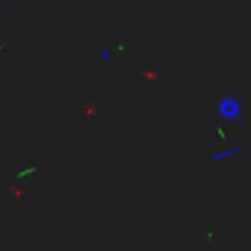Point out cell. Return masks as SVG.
<instances>
[{
    "label": "cell",
    "instance_id": "cell-1",
    "mask_svg": "<svg viewBox=\"0 0 251 251\" xmlns=\"http://www.w3.org/2000/svg\"><path fill=\"white\" fill-rule=\"evenodd\" d=\"M219 113L226 116V118H236V116H239V101H236L234 96H226V99L222 101V106H219Z\"/></svg>",
    "mask_w": 251,
    "mask_h": 251
}]
</instances>
